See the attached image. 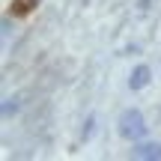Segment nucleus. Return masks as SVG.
Here are the masks:
<instances>
[{"instance_id":"1","label":"nucleus","mask_w":161,"mask_h":161,"mask_svg":"<svg viewBox=\"0 0 161 161\" xmlns=\"http://www.w3.org/2000/svg\"><path fill=\"white\" fill-rule=\"evenodd\" d=\"M116 131H119V137L131 140V143H137L140 137H146V119L143 114H140L137 108H128L119 114V119H116Z\"/></svg>"},{"instance_id":"2","label":"nucleus","mask_w":161,"mask_h":161,"mask_svg":"<svg viewBox=\"0 0 161 161\" xmlns=\"http://www.w3.org/2000/svg\"><path fill=\"white\" fill-rule=\"evenodd\" d=\"M131 158H149V161H158V158H161V143H134Z\"/></svg>"},{"instance_id":"3","label":"nucleus","mask_w":161,"mask_h":161,"mask_svg":"<svg viewBox=\"0 0 161 161\" xmlns=\"http://www.w3.org/2000/svg\"><path fill=\"white\" fill-rule=\"evenodd\" d=\"M149 66H137V69L131 72V78H128V86H131V90H143L146 84H149Z\"/></svg>"}]
</instances>
